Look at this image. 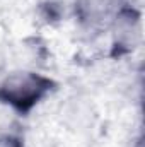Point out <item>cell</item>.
<instances>
[{
  "instance_id": "obj_1",
  "label": "cell",
  "mask_w": 145,
  "mask_h": 147,
  "mask_svg": "<svg viewBox=\"0 0 145 147\" xmlns=\"http://www.w3.org/2000/svg\"><path fill=\"white\" fill-rule=\"evenodd\" d=\"M51 82L34 72H14L0 82V99L12 110H29L50 91Z\"/></svg>"
},
{
  "instance_id": "obj_2",
  "label": "cell",
  "mask_w": 145,
  "mask_h": 147,
  "mask_svg": "<svg viewBox=\"0 0 145 147\" xmlns=\"http://www.w3.org/2000/svg\"><path fill=\"white\" fill-rule=\"evenodd\" d=\"M118 0H79V16L89 24H103L118 14Z\"/></svg>"
},
{
  "instance_id": "obj_3",
  "label": "cell",
  "mask_w": 145,
  "mask_h": 147,
  "mask_svg": "<svg viewBox=\"0 0 145 147\" xmlns=\"http://www.w3.org/2000/svg\"><path fill=\"white\" fill-rule=\"evenodd\" d=\"M12 123H14V110L0 99V137L5 135V132L12 127Z\"/></svg>"
},
{
  "instance_id": "obj_4",
  "label": "cell",
  "mask_w": 145,
  "mask_h": 147,
  "mask_svg": "<svg viewBox=\"0 0 145 147\" xmlns=\"http://www.w3.org/2000/svg\"><path fill=\"white\" fill-rule=\"evenodd\" d=\"M0 147H21V146H19V142H15L14 139L3 135V137H0Z\"/></svg>"
}]
</instances>
